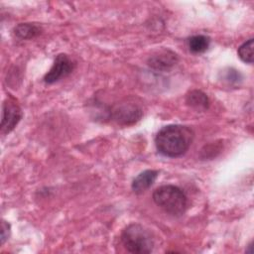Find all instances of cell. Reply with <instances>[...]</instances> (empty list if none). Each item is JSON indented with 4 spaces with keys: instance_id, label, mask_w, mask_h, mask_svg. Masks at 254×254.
Wrapping results in <instances>:
<instances>
[{
    "instance_id": "obj_1",
    "label": "cell",
    "mask_w": 254,
    "mask_h": 254,
    "mask_svg": "<svg viewBox=\"0 0 254 254\" xmlns=\"http://www.w3.org/2000/svg\"><path fill=\"white\" fill-rule=\"evenodd\" d=\"M194 133L191 128L185 125L172 124L159 130L155 137L158 152L169 158L181 157L190 147Z\"/></svg>"
},
{
    "instance_id": "obj_2",
    "label": "cell",
    "mask_w": 254,
    "mask_h": 254,
    "mask_svg": "<svg viewBox=\"0 0 254 254\" xmlns=\"http://www.w3.org/2000/svg\"><path fill=\"white\" fill-rule=\"evenodd\" d=\"M154 202L165 212L173 216H181L188 206V199L185 192L174 185H164L153 192Z\"/></svg>"
},
{
    "instance_id": "obj_3",
    "label": "cell",
    "mask_w": 254,
    "mask_h": 254,
    "mask_svg": "<svg viewBox=\"0 0 254 254\" xmlns=\"http://www.w3.org/2000/svg\"><path fill=\"white\" fill-rule=\"evenodd\" d=\"M124 248L131 253L144 254L153 251L155 240L152 232L139 223H131L121 234Z\"/></svg>"
},
{
    "instance_id": "obj_4",
    "label": "cell",
    "mask_w": 254,
    "mask_h": 254,
    "mask_svg": "<svg viewBox=\"0 0 254 254\" xmlns=\"http://www.w3.org/2000/svg\"><path fill=\"white\" fill-rule=\"evenodd\" d=\"M108 112L110 118L122 126L133 125L143 116V109L140 104L129 99L115 104Z\"/></svg>"
},
{
    "instance_id": "obj_5",
    "label": "cell",
    "mask_w": 254,
    "mask_h": 254,
    "mask_svg": "<svg viewBox=\"0 0 254 254\" xmlns=\"http://www.w3.org/2000/svg\"><path fill=\"white\" fill-rule=\"evenodd\" d=\"M74 68V64L71 59L65 54H59L51 67L45 74L44 81L48 84L55 83L62 78L67 76Z\"/></svg>"
},
{
    "instance_id": "obj_6",
    "label": "cell",
    "mask_w": 254,
    "mask_h": 254,
    "mask_svg": "<svg viewBox=\"0 0 254 254\" xmlns=\"http://www.w3.org/2000/svg\"><path fill=\"white\" fill-rule=\"evenodd\" d=\"M2 110L1 132L3 134H8L20 122L23 113L19 104L12 97H9L4 101Z\"/></svg>"
},
{
    "instance_id": "obj_7",
    "label": "cell",
    "mask_w": 254,
    "mask_h": 254,
    "mask_svg": "<svg viewBox=\"0 0 254 254\" xmlns=\"http://www.w3.org/2000/svg\"><path fill=\"white\" fill-rule=\"evenodd\" d=\"M179 62L178 55L171 50H161L149 57L148 65L159 71L171 69Z\"/></svg>"
},
{
    "instance_id": "obj_8",
    "label": "cell",
    "mask_w": 254,
    "mask_h": 254,
    "mask_svg": "<svg viewBox=\"0 0 254 254\" xmlns=\"http://www.w3.org/2000/svg\"><path fill=\"white\" fill-rule=\"evenodd\" d=\"M159 173L156 170H146L140 173L132 182V190L135 193L141 194L145 192L155 183Z\"/></svg>"
},
{
    "instance_id": "obj_9",
    "label": "cell",
    "mask_w": 254,
    "mask_h": 254,
    "mask_svg": "<svg viewBox=\"0 0 254 254\" xmlns=\"http://www.w3.org/2000/svg\"><path fill=\"white\" fill-rule=\"evenodd\" d=\"M42 28L34 23H21L18 24L13 32L14 35L22 40H30L38 37L42 34Z\"/></svg>"
},
{
    "instance_id": "obj_10",
    "label": "cell",
    "mask_w": 254,
    "mask_h": 254,
    "mask_svg": "<svg viewBox=\"0 0 254 254\" xmlns=\"http://www.w3.org/2000/svg\"><path fill=\"white\" fill-rule=\"evenodd\" d=\"M187 104L195 110H205L208 108L209 100L207 95L201 90H190L186 96Z\"/></svg>"
},
{
    "instance_id": "obj_11",
    "label": "cell",
    "mask_w": 254,
    "mask_h": 254,
    "mask_svg": "<svg viewBox=\"0 0 254 254\" xmlns=\"http://www.w3.org/2000/svg\"><path fill=\"white\" fill-rule=\"evenodd\" d=\"M210 44V39L204 35H195L188 40V46L191 53L202 54L204 53Z\"/></svg>"
},
{
    "instance_id": "obj_12",
    "label": "cell",
    "mask_w": 254,
    "mask_h": 254,
    "mask_svg": "<svg viewBox=\"0 0 254 254\" xmlns=\"http://www.w3.org/2000/svg\"><path fill=\"white\" fill-rule=\"evenodd\" d=\"M237 53L241 61H243L246 64H252L253 63V39H249L248 41L244 42L238 48Z\"/></svg>"
},
{
    "instance_id": "obj_13",
    "label": "cell",
    "mask_w": 254,
    "mask_h": 254,
    "mask_svg": "<svg viewBox=\"0 0 254 254\" xmlns=\"http://www.w3.org/2000/svg\"><path fill=\"white\" fill-rule=\"evenodd\" d=\"M224 79L230 83H234V82H238L241 79V74L233 69V68H228L227 71L225 72V76Z\"/></svg>"
},
{
    "instance_id": "obj_14",
    "label": "cell",
    "mask_w": 254,
    "mask_h": 254,
    "mask_svg": "<svg viewBox=\"0 0 254 254\" xmlns=\"http://www.w3.org/2000/svg\"><path fill=\"white\" fill-rule=\"evenodd\" d=\"M10 236V224L5 220H2L1 223V244H4L5 241Z\"/></svg>"
}]
</instances>
